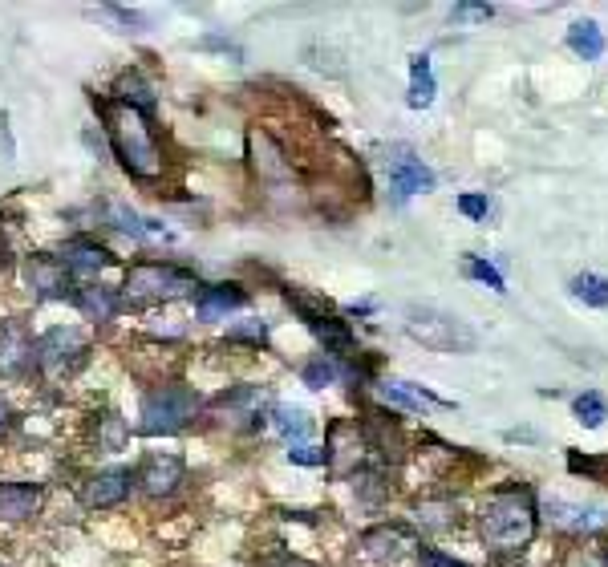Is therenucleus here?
<instances>
[{
  "label": "nucleus",
  "mask_w": 608,
  "mask_h": 567,
  "mask_svg": "<svg viewBox=\"0 0 608 567\" xmlns=\"http://www.w3.org/2000/svg\"><path fill=\"white\" fill-rule=\"evenodd\" d=\"M102 114H106V130H110V142H114V154L122 167L142 183L159 179L163 175V150H159L155 134H150L146 118L130 106H118V102L102 106Z\"/></svg>",
  "instance_id": "1"
},
{
  "label": "nucleus",
  "mask_w": 608,
  "mask_h": 567,
  "mask_svg": "<svg viewBox=\"0 0 608 567\" xmlns=\"http://www.w3.org/2000/svg\"><path fill=\"white\" fill-rule=\"evenodd\" d=\"M483 539L499 551H519L536 535V503H531L527 491H499L487 499L483 515Z\"/></svg>",
  "instance_id": "2"
},
{
  "label": "nucleus",
  "mask_w": 608,
  "mask_h": 567,
  "mask_svg": "<svg viewBox=\"0 0 608 567\" xmlns=\"http://www.w3.org/2000/svg\"><path fill=\"white\" fill-rule=\"evenodd\" d=\"M406 333L430 353H475L479 349V333L471 324L442 312V308H410Z\"/></svg>",
  "instance_id": "3"
},
{
  "label": "nucleus",
  "mask_w": 608,
  "mask_h": 567,
  "mask_svg": "<svg viewBox=\"0 0 608 567\" xmlns=\"http://www.w3.org/2000/svg\"><path fill=\"white\" fill-rule=\"evenodd\" d=\"M191 288H199V280L183 268H171V264H134L126 272V284L118 292V300L126 308H146V304H163V300H175V296H187Z\"/></svg>",
  "instance_id": "4"
},
{
  "label": "nucleus",
  "mask_w": 608,
  "mask_h": 567,
  "mask_svg": "<svg viewBox=\"0 0 608 567\" xmlns=\"http://www.w3.org/2000/svg\"><path fill=\"white\" fill-rule=\"evenodd\" d=\"M199 414V397L187 385H155L142 397V434H179Z\"/></svg>",
  "instance_id": "5"
},
{
  "label": "nucleus",
  "mask_w": 608,
  "mask_h": 567,
  "mask_svg": "<svg viewBox=\"0 0 608 567\" xmlns=\"http://www.w3.org/2000/svg\"><path fill=\"white\" fill-rule=\"evenodd\" d=\"M90 353V341L82 329H49L37 341V365L49 373H73Z\"/></svg>",
  "instance_id": "6"
},
{
  "label": "nucleus",
  "mask_w": 608,
  "mask_h": 567,
  "mask_svg": "<svg viewBox=\"0 0 608 567\" xmlns=\"http://www.w3.org/2000/svg\"><path fill=\"white\" fill-rule=\"evenodd\" d=\"M37 369V345L21 320L0 329V377H29Z\"/></svg>",
  "instance_id": "7"
},
{
  "label": "nucleus",
  "mask_w": 608,
  "mask_h": 567,
  "mask_svg": "<svg viewBox=\"0 0 608 567\" xmlns=\"http://www.w3.org/2000/svg\"><path fill=\"white\" fill-rule=\"evenodd\" d=\"M248 162H252V171L268 183H288L292 179V162H288L284 146L260 126L248 130Z\"/></svg>",
  "instance_id": "8"
},
{
  "label": "nucleus",
  "mask_w": 608,
  "mask_h": 567,
  "mask_svg": "<svg viewBox=\"0 0 608 567\" xmlns=\"http://www.w3.org/2000/svg\"><path fill=\"white\" fill-rule=\"evenodd\" d=\"M390 191H394V203H406L422 191H434V171L426 167L422 158H414L410 150H394L390 158Z\"/></svg>",
  "instance_id": "9"
},
{
  "label": "nucleus",
  "mask_w": 608,
  "mask_h": 567,
  "mask_svg": "<svg viewBox=\"0 0 608 567\" xmlns=\"http://www.w3.org/2000/svg\"><path fill=\"white\" fill-rule=\"evenodd\" d=\"M264 405H268V393L256 389V385H240V389H227L219 401H215V414L227 422L232 418L236 426H256L264 418Z\"/></svg>",
  "instance_id": "10"
},
{
  "label": "nucleus",
  "mask_w": 608,
  "mask_h": 567,
  "mask_svg": "<svg viewBox=\"0 0 608 567\" xmlns=\"http://www.w3.org/2000/svg\"><path fill=\"white\" fill-rule=\"evenodd\" d=\"M25 280L41 300H65L69 296V272L57 256H29Z\"/></svg>",
  "instance_id": "11"
},
{
  "label": "nucleus",
  "mask_w": 608,
  "mask_h": 567,
  "mask_svg": "<svg viewBox=\"0 0 608 567\" xmlns=\"http://www.w3.org/2000/svg\"><path fill=\"white\" fill-rule=\"evenodd\" d=\"M134 482H142V491L146 495H175V486L183 482V458H175V454H155V458H146L142 466H138V478Z\"/></svg>",
  "instance_id": "12"
},
{
  "label": "nucleus",
  "mask_w": 608,
  "mask_h": 567,
  "mask_svg": "<svg viewBox=\"0 0 608 567\" xmlns=\"http://www.w3.org/2000/svg\"><path fill=\"white\" fill-rule=\"evenodd\" d=\"M110 252L102 248V243H94V239H73V243H65V252H61V264H65V272L69 276H102L106 268H110Z\"/></svg>",
  "instance_id": "13"
},
{
  "label": "nucleus",
  "mask_w": 608,
  "mask_h": 567,
  "mask_svg": "<svg viewBox=\"0 0 608 567\" xmlns=\"http://www.w3.org/2000/svg\"><path fill=\"white\" fill-rule=\"evenodd\" d=\"M130 495V474L126 470H98L90 482H86V507L90 511H106V507H118L122 499Z\"/></svg>",
  "instance_id": "14"
},
{
  "label": "nucleus",
  "mask_w": 608,
  "mask_h": 567,
  "mask_svg": "<svg viewBox=\"0 0 608 567\" xmlns=\"http://www.w3.org/2000/svg\"><path fill=\"white\" fill-rule=\"evenodd\" d=\"M248 304V292L240 288V284H207V288H199V296H195V312L203 316V320H223L227 312H236V308H244Z\"/></svg>",
  "instance_id": "15"
},
{
  "label": "nucleus",
  "mask_w": 608,
  "mask_h": 567,
  "mask_svg": "<svg viewBox=\"0 0 608 567\" xmlns=\"http://www.w3.org/2000/svg\"><path fill=\"white\" fill-rule=\"evenodd\" d=\"M41 507V491L29 482H5L0 486V519H9V523H21L29 515H37Z\"/></svg>",
  "instance_id": "16"
},
{
  "label": "nucleus",
  "mask_w": 608,
  "mask_h": 567,
  "mask_svg": "<svg viewBox=\"0 0 608 567\" xmlns=\"http://www.w3.org/2000/svg\"><path fill=\"white\" fill-rule=\"evenodd\" d=\"M114 98H118V106H130V110H138V114L155 110V86H150V81H146L138 69L118 73V81H114Z\"/></svg>",
  "instance_id": "17"
},
{
  "label": "nucleus",
  "mask_w": 608,
  "mask_h": 567,
  "mask_svg": "<svg viewBox=\"0 0 608 567\" xmlns=\"http://www.w3.org/2000/svg\"><path fill=\"white\" fill-rule=\"evenodd\" d=\"M548 515L560 527H572V531H596V527L608 523V511H600V507H572V503H560V499L548 503Z\"/></svg>",
  "instance_id": "18"
},
{
  "label": "nucleus",
  "mask_w": 608,
  "mask_h": 567,
  "mask_svg": "<svg viewBox=\"0 0 608 567\" xmlns=\"http://www.w3.org/2000/svg\"><path fill=\"white\" fill-rule=\"evenodd\" d=\"M272 430L288 442V446H304L313 434V418L296 410V405H280V410H272Z\"/></svg>",
  "instance_id": "19"
},
{
  "label": "nucleus",
  "mask_w": 608,
  "mask_h": 567,
  "mask_svg": "<svg viewBox=\"0 0 608 567\" xmlns=\"http://www.w3.org/2000/svg\"><path fill=\"white\" fill-rule=\"evenodd\" d=\"M434 73H430V57L426 53H414L410 57V110H426L434 102Z\"/></svg>",
  "instance_id": "20"
},
{
  "label": "nucleus",
  "mask_w": 608,
  "mask_h": 567,
  "mask_svg": "<svg viewBox=\"0 0 608 567\" xmlns=\"http://www.w3.org/2000/svg\"><path fill=\"white\" fill-rule=\"evenodd\" d=\"M73 300H78V308L90 316V320H110L118 308H122V300H118V292L114 288H78V296H73Z\"/></svg>",
  "instance_id": "21"
},
{
  "label": "nucleus",
  "mask_w": 608,
  "mask_h": 567,
  "mask_svg": "<svg viewBox=\"0 0 608 567\" xmlns=\"http://www.w3.org/2000/svg\"><path fill=\"white\" fill-rule=\"evenodd\" d=\"M568 49H572L576 57H584V61H596V57L604 53V33H600V25H596V21H576V25L568 29Z\"/></svg>",
  "instance_id": "22"
},
{
  "label": "nucleus",
  "mask_w": 608,
  "mask_h": 567,
  "mask_svg": "<svg viewBox=\"0 0 608 567\" xmlns=\"http://www.w3.org/2000/svg\"><path fill=\"white\" fill-rule=\"evenodd\" d=\"M568 288H572L576 300H584V304H592V308H608V276H600V272H580Z\"/></svg>",
  "instance_id": "23"
},
{
  "label": "nucleus",
  "mask_w": 608,
  "mask_h": 567,
  "mask_svg": "<svg viewBox=\"0 0 608 567\" xmlns=\"http://www.w3.org/2000/svg\"><path fill=\"white\" fill-rule=\"evenodd\" d=\"M572 410H576V422H580L584 430H600L604 418H608V405H604L600 393H580V397L572 401Z\"/></svg>",
  "instance_id": "24"
},
{
  "label": "nucleus",
  "mask_w": 608,
  "mask_h": 567,
  "mask_svg": "<svg viewBox=\"0 0 608 567\" xmlns=\"http://www.w3.org/2000/svg\"><path fill=\"white\" fill-rule=\"evenodd\" d=\"M102 211H106V219H110L118 231H126V235H134V239L150 235V231H146V219H138L126 203H114V199H110V203H102Z\"/></svg>",
  "instance_id": "25"
},
{
  "label": "nucleus",
  "mask_w": 608,
  "mask_h": 567,
  "mask_svg": "<svg viewBox=\"0 0 608 567\" xmlns=\"http://www.w3.org/2000/svg\"><path fill=\"white\" fill-rule=\"evenodd\" d=\"M126 442H130L126 422H122L118 414H106V418H102V426H98V446H102V450H110V454H118V450H126Z\"/></svg>",
  "instance_id": "26"
},
{
  "label": "nucleus",
  "mask_w": 608,
  "mask_h": 567,
  "mask_svg": "<svg viewBox=\"0 0 608 567\" xmlns=\"http://www.w3.org/2000/svg\"><path fill=\"white\" fill-rule=\"evenodd\" d=\"M300 377H304V385H313V389H325V385H333V381L341 377V369H337V361H329V357L321 353V357H313L309 365L300 369Z\"/></svg>",
  "instance_id": "27"
},
{
  "label": "nucleus",
  "mask_w": 608,
  "mask_h": 567,
  "mask_svg": "<svg viewBox=\"0 0 608 567\" xmlns=\"http://www.w3.org/2000/svg\"><path fill=\"white\" fill-rule=\"evenodd\" d=\"M227 341H248V345H264L268 341V324L264 320H244L227 329Z\"/></svg>",
  "instance_id": "28"
},
{
  "label": "nucleus",
  "mask_w": 608,
  "mask_h": 567,
  "mask_svg": "<svg viewBox=\"0 0 608 567\" xmlns=\"http://www.w3.org/2000/svg\"><path fill=\"white\" fill-rule=\"evenodd\" d=\"M467 276H471V280H483V284H487V288H495V292H507V284H503L499 268H495V264H487V260H479V256H471V260H467Z\"/></svg>",
  "instance_id": "29"
},
{
  "label": "nucleus",
  "mask_w": 608,
  "mask_h": 567,
  "mask_svg": "<svg viewBox=\"0 0 608 567\" xmlns=\"http://www.w3.org/2000/svg\"><path fill=\"white\" fill-rule=\"evenodd\" d=\"M459 211L467 215V219H487V211H491V199L487 195H459Z\"/></svg>",
  "instance_id": "30"
},
{
  "label": "nucleus",
  "mask_w": 608,
  "mask_h": 567,
  "mask_svg": "<svg viewBox=\"0 0 608 567\" xmlns=\"http://www.w3.org/2000/svg\"><path fill=\"white\" fill-rule=\"evenodd\" d=\"M106 13H110L114 21H122V25H130V29H138V33H142V29H150V21H146V17L138 13V9H122V5H106Z\"/></svg>",
  "instance_id": "31"
},
{
  "label": "nucleus",
  "mask_w": 608,
  "mask_h": 567,
  "mask_svg": "<svg viewBox=\"0 0 608 567\" xmlns=\"http://www.w3.org/2000/svg\"><path fill=\"white\" fill-rule=\"evenodd\" d=\"M491 13H495L491 5H454L450 17L454 21H491Z\"/></svg>",
  "instance_id": "32"
},
{
  "label": "nucleus",
  "mask_w": 608,
  "mask_h": 567,
  "mask_svg": "<svg viewBox=\"0 0 608 567\" xmlns=\"http://www.w3.org/2000/svg\"><path fill=\"white\" fill-rule=\"evenodd\" d=\"M288 458H292V462H300V466H317V462H325V454H321L317 446H309V442H304V446H292V450H288Z\"/></svg>",
  "instance_id": "33"
},
{
  "label": "nucleus",
  "mask_w": 608,
  "mask_h": 567,
  "mask_svg": "<svg viewBox=\"0 0 608 567\" xmlns=\"http://www.w3.org/2000/svg\"><path fill=\"white\" fill-rule=\"evenodd\" d=\"M418 555H422V563H426V567H467V563H454V559H446L442 551H430V547H422Z\"/></svg>",
  "instance_id": "34"
},
{
  "label": "nucleus",
  "mask_w": 608,
  "mask_h": 567,
  "mask_svg": "<svg viewBox=\"0 0 608 567\" xmlns=\"http://www.w3.org/2000/svg\"><path fill=\"white\" fill-rule=\"evenodd\" d=\"M5 430H9V405L0 401V434H5Z\"/></svg>",
  "instance_id": "35"
},
{
  "label": "nucleus",
  "mask_w": 608,
  "mask_h": 567,
  "mask_svg": "<svg viewBox=\"0 0 608 567\" xmlns=\"http://www.w3.org/2000/svg\"><path fill=\"white\" fill-rule=\"evenodd\" d=\"M288 567H309V563H288Z\"/></svg>",
  "instance_id": "36"
}]
</instances>
